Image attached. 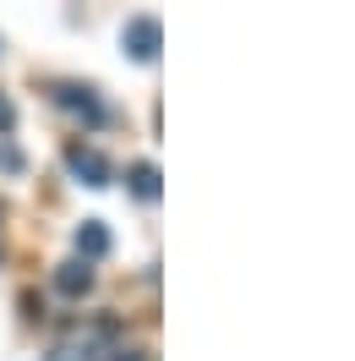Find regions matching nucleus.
I'll return each mask as SVG.
<instances>
[{
    "label": "nucleus",
    "instance_id": "nucleus-1",
    "mask_svg": "<svg viewBox=\"0 0 355 361\" xmlns=\"http://www.w3.org/2000/svg\"><path fill=\"white\" fill-rule=\"evenodd\" d=\"M66 164H71V176H82V186H110V159L99 148H88V142H71Z\"/></svg>",
    "mask_w": 355,
    "mask_h": 361
},
{
    "label": "nucleus",
    "instance_id": "nucleus-2",
    "mask_svg": "<svg viewBox=\"0 0 355 361\" xmlns=\"http://www.w3.org/2000/svg\"><path fill=\"white\" fill-rule=\"evenodd\" d=\"M55 104H61V110H71L77 121H88V126H104V104H99V93H93V88L61 82V88H55Z\"/></svg>",
    "mask_w": 355,
    "mask_h": 361
},
{
    "label": "nucleus",
    "instance_id": "nucleus-3",
    "mask_svg": "<svg viewBox=\"0 0 355 361\" xmlns=\"http://www.w3.org/2000/svg\"><path fill=\"white\" fill-rule=\"evenodd\" d=\"M120 44L132 49V61H154L158 55V17H132L126 33H120Z\"/></svg>",
    "mask_w": 355,
    "mask_h": 361
},
{
    "label": "nucleus",
    "instance_id": "nucleus-4",
    "mask_svg": "<svg viewBox=\"0 0 355 361\" xmlns=\"http://www.w3.org/2000/svg\"><path fill=\"white\" fill-rule=\"evenodd\" d=\"M88 285H93V269L82 263V257H71V263L55 269V290H61V295H82Z\"/></svg>",
    "mask_w": 355,
    "mask_h": 361
},
{
    "label": "nucleus",
    "instance_id": "nucleus-5",
    "mask_svg": "<svg viewBox=\"0 0 355 361\" xmlns=\"http://www.w3.org/2000/svg\"><path fill=\"white\" fill-rule=\"evenodd\" d=\"M77 252H82V263L104 257V252H110V230L99 225V219H82V230H77Z\"/></svg>",
    "mask_w": 355,
    "mask_h": 361
},
{
    "label": "nucleus",
    "instance_id": "nucleus-6",
    "mask_svg": "<svg viewBox=\"0 0 355 361\" xmlns=\"http://www.w3.org/2000/svg\"><path fill=\"white\" fill-rule=\"evenodd\" d=\"M126 180H132V192L142 197V203H154V197H158V170L148 164V159H137L132 170H126Z\"/></svg>",
    "mask_w": 355,
    "mask_h": 361
},
{
    "label": "nucleus",
    "instance_id": "nucleus-7",
    "mask_svg": "<svg viewBox=\"0 0 355 361\" xmlns=\"http://www.w3.org/2000/svg\"><path fill=\"white\" fill-rule=\"evenodd\" d=\"M49 361H104V350H99V339H66L49 350Z\"/></svg>",
    "mask_w": 355,
    "mask_h": 361
},
{
    "label": "nucleus",
    "instance_id": "nucleus-8",
    "mask_svg": "<svg viewBox=\"0 0 355 361\" xmlns=\"http://www.w3.org/2000/svg\"><path fill=\"white\" fill-rule=\"evenodd\" d=\"M11 126H17V104H11V99H6V93H0V137L11 132Z\"/></svg>",
    "mask_w": 355,
    "mask_h": 361
},
{
    "label": "nucleus",
    "instance_id": "nucleus-9",
    "mask_svg": "<svg viewBox=\"0 0 355 361\" xmlns=\"http://www.w3.org/2000/svg\"><path fill=\"white\" fill-rule=\"evenodd\" d=\"M0 170H23V154H17L11 142H0Z\"/></svg>",
    "mask_w": 355,
    "mask_h": 361
}]
</instances>
